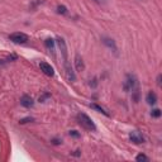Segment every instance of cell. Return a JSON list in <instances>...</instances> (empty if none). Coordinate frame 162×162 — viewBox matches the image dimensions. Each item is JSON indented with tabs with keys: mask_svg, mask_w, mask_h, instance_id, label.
<instances>
[{
	"mask_svg": "<svg viewBox=\"0 0 162 162\" xmlns=\"http://www.w3.org/2000/svg\"><path fill=\"white\" fill-rule=\"evenodd\" d=\"M52 143H53V144H60L61 142H60V139H53V141H52Z\"/></svg>",
	"mask_w": 162,
	"mask_h": 162,
	"instance_id": "21",
	"label": "cell"
},
{
	"mask_svg": "<svg viewBox=\"0 0 162 162\" xmlns=\"http://www.w3.org/2000/svg\"><path fill=\"white\" fill-rule=\"evenodd\" d=\"M90 108L95 109V110H98L99 113H101V114H104V115H106V117H109V113L106 112V110H105L104 108H101L100 105H98V104H90Z\"/></svg>",
	"mask_w": 162,
	"mask_h": 162,
	"instance_id": "11",
	"label": "cell"
},
{
	"mask_svg": "<svg viewBox=\"0 0 162 162\" xmlns=\"http://www.w3.org/2000/svg\"><path fill=\"white\" fill-rule=\"evenodd\" d=\"M39 67H41V71H43V74H46L47 76H53L54 75L53 67L51 66L50 63H47V62H41Z\"/></svg>",
	"mask_w": 162,
	"mask_h": 162,
	"instance_id": "4",
	"label": "cell"
},
{
	"mask_svg": "<svg viewBox=\"0 0 162 162\" xmlns=\"http://www.w3.org/2000/svg\"><path fill=\"white\" fill-rule=\"evenodd\" d=\"M136 85H137L136 77H134L133 75H128L125 82H124V90L125 91H133L134 88H136Z\"/></svg>",
	"mask_w": 162,
	"mask_h": 162,
	"instance_id": "3",
	"label": "cell"
},
{
	"mask_svg": "<svg viewBox=\"0 0 162 162\" xmlns=\"http://www.w3.org/2000/svg\"><path fill=\"white\" fill-rule=\"evenodd\" d=\"M44 44H46L47 48H53V46H54V41L51 39V38H48V39L44 41Z\"/></svg>",
	"mask_w": 162,
	"mask_h": 162,
	"instance_id": "14",
	"label": "cell"
},
{
	"mask_svg": "<svg viewBox=\"0 0 162 162\" xmlns=\"http://www.w3.org/2000/svg\"><path fill=\"white\" fill-rule=\"evenodd\" d=\"M57 13H60V14H66V13H67V8L65 5H58L57 6Z\"/></svg>",
	"mask_w": 162,
	"mask_h": 162,
	"instance_id": "13",
	"label": "cell"
},
{
	"mask_svg": "<svg viewBox=\"0 0 162 162\" xmlns=\"http://www.w3.org/2000/svg\"><path fill=\"white\" fill-rule=\"evenodd\" d=\"M70 136L75 137V138H79V137H80V133H77V130H70Z\"/></svg>",
	"mask_w": 162,
	"mask_h": 162,
	"instance_id": "17",
	"label": "cell"
},
{
	"mask_svg": "<svg viewBox=\"0 0 162 162\" xmlns=\"http://www.w3.org/2000/svg\"><path fill=\"white\" fill-rule=\"evenodd\" d=\"M75 65H76L77 71H84V68H85L84 61H82V58L79 56V54H76V57H75Z\"/></svg>",
	"mask_w": 162,
	"mask_h": 162,
	"instance_id": "9",
	"label": "cell"
},
{
	"mask_svg": "<svg viewBox=\"0 0 162 162\" xmlns=\"http://www.w3.org/2000/svg\"><path fill=\"white\" fill-rule=\"evenodd\" d=\"M57 43H58V47H60L62 54H63V58L66 60V58H67V48H66V43H65V39H63V38H57Z\"/></svg>",
	"mask_w": 162,
	"mask_h": 162,
	"instance_id": "8",
	"label": "cell"
},
{
	"mask_svg": "<svg viewBox=\"0 0 162 162\" xmlns=\"http://www.w3.org/2000/svg\"><path fill=\"white\" fill-rule=\"evenodd\" d=\"M74 154H75V156H79V154H80V151H75Z\"/></svg>",
	"mask_w": 162,
	"mask_h": 162,
	"instance_id": "22",
	"label": "cell"
},
{
	"mask_svg": "<svg viewBox=\"0 0 162 162\" xmlns=\"http://www.w3.org/2000/svg\"><path fill=\"white\" fill-rule=\"evenodd\" d=\"M104 43L106 44V46H109L110 48H113V50H117V47H115V43H114V41L113 39H109V38H104Z\"/></svg>",
	"mask_w": 162,
	"mask_h": 162,
	"instance_id": "12",
	"label": "cell"
},
{
	"mask_svg": "<svg viewBox=\"0 0 162 162\" xmlns=\"http://www.w3.org/2000/svg\"><path fill=\"white\" fill-rule=\"evenodd\" d=\"M28 122H33V118H29V117H28V118H24V119H22V120H20V124H24V123H28Z\"/></svg>",
	"mask_w": 162,
	"mask_h": 162,
	"instance_id": "18",
	"label": "cell"
},
{
	"mask_svg": "<svg viewBox=\"0 0 162 162\" xmlns=\"http://www.w3.org/2000/svg\"><path fill=\"white\" fill-rule=\"evenodd\" d=\"M47 98H50V94H44L43 96H41V98H39V101H44Z\"/></svg>",
	"mask_w": 162,
	"mask_h": 162,
	"instance_id": "19",
	"label": "cell"
},
{
	"mask_svg": "<svg viewBox=\"0 0 162 162\" xmlns=\"http://www.w3.org/2000/svg\"><path fill=\"white\" fill-rule=\"evenodd\" d=\"M9 39L14 43H18V44H23L28 41V36L26 33H22V32H17V33H13L9 36Z\"/></svg>",
	"mask_w": 162,
	"mask_h": 162,
	"instance_id": "2",
	"label": "cell"
},
{
	"mask_svg": "<svg viewBox=\"0 0 162 162\" xmlns=\"http://www.w3.org/2000/svg\"><path fill=\"white\" fill-rule=\"evenodd\" d=\"M129 139L136 144H141V143H143V141H144L143 136L139 132H132L129 134Z\"/></svg>",
	"mask_w": 162,
	"mask_h": 162,
	"instance_id": "6",
	"label": "cell"
},
{
	"mask_svg": "<svg viewBox=\"0 0 162 162\" xmlns=\"http://www.w3.org/2000/svg\"><path fill=\"white\" fill-rule=\"evenodd\" d=\"M20 104H22L23 106H26V108H30V106H33L34 101L29 95H23L22 99H20Z\"/></svg>",
	"mask_w": 162,
	"mask_h": 162,
	"instance_id": "7",
	"label": "cell"
},
{
	"mask_svg": "<svg viewBox=\"0 0 162 162\" xmlns=\"http://www.w3.org/2000/svg\"><path fill=\"white\" fill-rule=\"evenodd\" d=\"M77 119H79V123H80L81 127H84L85 129L88 130H95L96 127L94 122L91 120V118H89L86 114H84V113H80V114L77 115Z\"/></svg>",
	"mask_w": 162,
	"mask_h": 162,
	"instance_id": "1",
	"label": "cell"
},
{
	"mask_svg": "<svg viewBox=\"0 0 162 162\" xmlns=\"http://www.w3.org/2000/svg\"><path fill=\"white\" fill-rule=\"evenodd\" d=\"M157 85L158 86L161 85V75H158V76H157Z\"/></svg>",
	"mask_w": 162,
	"mask_h": 162,
	"instance_id": "20",
	"label": "cell"
},
{
	"mask_svg": "<svg viewBox=\"0 0 162 162\" xmlns=\"http://www.w3.org/2000/svg\"><path fill=\"white\" fill-rule=\"evenodd\" d=\"M65 68H66V75H67V79L70 81H75V79H76V76H75V72L74 70H72L70 62L67 61V58L65 60Z\"/></svg>",
	"mask_w": 162,
	"mask_h": 162,
	"instance_id": "5",
	"label": "cell"
},
{
	"mask_svg": "<svg viewBox=\"0 0 162 162\" xmlns=\"http://www.w3.org/2000/svg\"><path fill=\"white\" fill-rule=\"evenodd\" d=\"M136 160L137 161H138V162H142V161H148V157L146 156V154H142V153H141V154H138V156H137L136 157Z\"/></svg>",
	"mask_w": 162,
	"mask_h": 162,
	"instance_id": "15",
	"label": "cell"
},
{
	"mask_svg": "<svg viewBox=\"0 0 162 162\" xmlns=\"http://www.w3.org/2000/svg\"><path fill=\"white\" fill-rule=\"evenodd\" d=\"M95 1H98V3H100V1H101V0H95Z\"/></svg>",
	"mask_w": 162,
	"mask_h": 162,
	"instance_id": "23",
	"label": "cell"
},
{
	"mask_svg": "<svg viewBox=\"0 0 162 162\" xmlns=\"http://www.w3.org/2000/svg\"><path fill=\"white\" fill-rule=\"evenodd\" d=\"M151 115H152L153 118H158V117L161 115V110L160 109H153L152 113H151Z\"/></svg>",
	"mask_w": 162,
	"mask_h": 162,
	"instance_id": "16",
	"label": "cell"
},
{
	"mask_svg": "<svg viewBox=\"0 0 162 162\" xmlns=\"http://www.w3.org/2000/svg\"><path fill=\"white\" fill-rule=\"evenodd\" d=\"M146 99H147V103H148V104H151V105H153V104H156V103H157V95L154 94L153 91L148 92Z\"/></svg>",
	"mask_w": 162,
	"mask_h": 162,
	"instance_id": "10",
	"label": "cell"
}]
</instances>
